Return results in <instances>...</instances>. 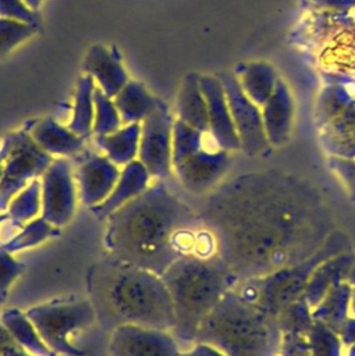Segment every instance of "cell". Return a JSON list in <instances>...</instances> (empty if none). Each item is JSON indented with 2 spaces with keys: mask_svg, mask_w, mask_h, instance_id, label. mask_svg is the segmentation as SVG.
<instances>
[{
  "mask_svg": "<svg viewBox=\"0 0 355 356\" xmlns=\"http://www.w3.org/2000/svg\"><path fill=\"white\" fill-rule=\"evenodd\" d=\"M106 222V254L161 275L184 254L194 253L202 220L163 182L150 185Z\"/></svg>",
  "mask_w": 355,
  "mask_h": 356,
  "instance_id": "cell-1",
  "label": "cell"
},
{
  "mask_svg": "<svg viewBox=\"0 0 355 356\" xmlns=\"http://www.w3.org/2000/svg\"><path fill=\"white\" fill-rule=\"evenodd\" d=\"M89 302L102 330L135 324L173 330L174 312L161 277L138 266L104 254L90 266L86 277Z\"/></svg>",
  "mask_w": 355,
  "mask_h": 356,
  "instance_id": "cell-2",
  "label": "cell"
},
{
  "mask_svg": "<svg viewBox=\"0 0 355 356\" xmlns=\"http://www.w3.org/2000/svg\"><path fill=\"white\" fill-rule=\"evenodd\" d=\"M232 273L217 256L184 254L160 275L174 312L173 335L182 343L195 342L205 317L220 302Z\"/></svg>",
  "mask_w": 355,
  "mask_h": 356,
  "instance_id": "cell-3",
  "label": "cell"
},
{
  "mask_svg": "<svg viewBox=\"0 0 355 356\" xmlns=\"http://www.w3.org/2000/svg\"><path fill=\"white\" fill-rule=\"evenodd\" d=\"M47 346L57 355L84 356L85 352L74 346L70 334L88 328L95 320V310L89 300L49 302L25 312Z\"/></svg>",
  "mask_w": 355,
  "mask_h": 356,
  "instance_id": "cell-4",
  "label": "cell"
},
{
  "mask_svg": "<svg viewBox=\"0 0 355 356\" xmlns=\"http://www.w3.org/2000/svg\"><path fill=\"white\" fill-rule=\"evenodd\" d=\"M11 136V152L0 179V213L7 210L10 200L32 179L42 177L53 161L52 154L33 140L29 131H18Z\"/></svg>",
  "mask_w": 355,
  "mask_h": 356,
  "instance_id": "cell-5",
  "label": "cell"
},
{
  "mask_svg": "<svg viewBox=\"0 0 355 356\" xmlns=\"http://www.w3.org/2000/svg\"><path fill=\"white\" fill-rule=\"evenodd\" d=\"M174 120L167 104L159 99L155 110L141 122L138 160L150 177L167 178L171 174Z\"/></svg>",
  "mask_w": 355,
  "mask_h": 356,
  "instance_id": "cell-6",
  "label": "cell"
},
{
  "mask_svg": "<svg viewBox=\"0 0 355 356\" xmlns=\"http://www.w3.org/2000/svg\"><path fill=\"white\" fill-rule=\"evenodd\" d=\"M40 217L60 228L74 216L77 207V184L71 164L65 159H53L42 174Z\"/></svg>",
  "mask_w": 355,
  "mask_h": 356,
  "instance_id": "cell-7",
  "label": "cell"
},
{
  "mask_svg": "<svg viewBox=\"0 0 355 356\" xmlns=\"http://www.w3.org/2000/svg\"><path fill=\"white\" fill-rule=\"evenodd\" d=\"M111 356H180V349L174 335L168 331L124 324L111 331Z\"/></svg>",
  "mask_w": 355,
  "mask_h": 356,
  "instance_id": "cell-8",
  "label": "cell"
},
{
  "mask_svg": "<svg viewBox=\"0 0 355 356\" xmlns=\"http://www.w3.org/2000/svg\"><path fill=\"white\" fill-rule=\"evenodd\" d=\"M118 175V165L106 156L85 159L74 174L81 202L88 207L100 204L111 193Z\"/></svg>",
  "mask_w": 355,
  "mask_h": 356,
  "instance_id": "cell-9",
  "label": "cell"
},
{
  "mask_svg": "<svg viewBox=\"0 0 355 356\" xmlns=\"http://www.w3.org/2000/svg\"><path fill=\"white\" fill-rule=\"evenodd\" d=\"M224 165V154L206 152L202 146L173 161V170L181 185L192 192L207 189L220 177Z\"/></svg>",
  "mask_w": 355,
  "mask_h": 356,
  "instance_id": "cell-10",
  "label": "cell"
},
{
  "mask_svg": "<svg viewBox=\"0 0 355 356\" xmlns=\"http://www.w3.org/2000/svg\"><path fill=\"white\" fill-rule=\"evenodd\" d=\"M150 178L146 167L138 159L129 161L120 170L111 193L100 204L90 207V211L97 220L107 218L117 209L143 193L149 188Z\"/></svg>",
  "mask_w": 355,
  "mask_h": 356,
  "instance_id": "cell-11",
  "label": "cell"
},
{
  "mask_svg": "<svg viewBox=\"0 0 355 356\" xmlns=\"http://www.w3.org/2000/svg\"><path fill=\"white\" fill-rule=\"evenodd\" d=\"M82 68L97 81L99 88L109 97H114L128 83V74L124 71L120 57L99 43L88 49Z\"/></svg>",
  "mask_w": 355,
  "mask_h": 356,
  "instance_id": "cell-12",
  "label": "cell"
},
{
  "mask_svg": "<svg viewBox=\"0 0 355 356\" xmlns=\"http://www.w3.org/2000/svg\"><path fill=\"white\" fill-rule=\"evenodd\" d=\"M28 131L33 140L49 154L74 156L84 147V138L50 117L38 120Z\"/></svg>",
  "mask_w": 355,
  "mask_h": 356,
  "instance_id": "cell-13",
  "label": "cell"
},
{
  "mask_svg": "<svg viewBox=\"0 0 355 356\" xmlns=\"http://www.w3.org/2000/svg\"><path fill=\"white\" fill-rule=\"evenodd\" d=\"M175 110L178 120L187 125L200 132H206L210 128L207 106L205 97L202 96V89L195 74H188L184 78V82L177 95Z\"/></svg>",
  "mask_w": 355,
  "mask_h": 356,
  "instance_id": "cell-14",
  "label": "cell"
},
{
  "mask_svg": "<svg viewBox=\"0 0 355 356\" xmlns=\"http://www.w3.org/2000/svg\"><path fill=\"white\" fill-rule=\"evenodd\" d=\"M1 324L10 332V335L15 339V342L29 352L33 356H58L54 350H52L47 343L43 341L36 327L26 316V313L19 309L10 307L6 309L0 316Z\"/></svg>",
  "mask_w": 355,
  "mask_h": 356,
  "instance_id": "cell-15",
  "label": "cell"
},
{
  "mask_svg": "<svg viewBox=\"0 0 355 356\" xmlns=\"http://www.w3.org/2000/svg\"><path fill=\"white\" fill-rule=\"evenodd\" d=\"M141 122L125 124L111 134L95 136L96 145L106 153V157L117 165H125L135 160L139 149Z\"/></svg>",
  "mask_w": 355,
  "mask_h": 356,
  "instance_id": "cell-16",
  "label": "cell"
},
{
  "mask_svg": "<svg viewBox=\"0 0 355 356\" xmlns=\"http://www.w3.org/2000/svg\"><path fill=\"white\" fill-rule=\"evenodd\" d=\"M113 102L120 113L121 122L132 124L142 122L155 110L159 99L152 96L141 82L128 81Z\"/></svg>",
  "mask_w": 355,
  "mask_h": 356,
  "instance_id": "cell-17",
  "label": "cell"
},
{
  "mask_svg": "<svg viewBox=\"0 0 355 356\" xmlns=\"http://www.w3.org/2000/svg\"><path fill=\"white\" fill-rule=\"evenodd\" d=\"M323 68L355 76V29L340 32L320 53Z\"/></svg>",
  "mask_w": 355,
  "mask_h": 356,
  "instance_id": "cell-18",
  "label": "cell"
},
{
  "mask_svg": "<svg viewBox=\"0 0 355 356\" xmlns=\"http://www.w3.org/2000/svg\"><path fill=\"white\" fill-rule=\"evenodd\" d=\"M93 78L90 75L79 76L77 82V93H75V106L72 120L68 124V128L81 138H88L92 134L93 128Z\"/></svg>",
  "mask_w": 355,
  "mask_h": 356,
  "instance_id": "cell-19",
  "label": "cell"
},
{
  "mask_svg": "<svg viewBox=\"0 0 355 356\" xmlns=\"http://www.w3.org/2000/svg\"><path fill=\"white\" fill-rule=\"evenodd\" d=\"M42 210V184L38 178L32 179L24 189H21L8 203V220L17 227H22L28 221L36 218Z\"/></svg>",
  "mask_w": 355,
  "mask_h": 356,
  "instance_id": "cell-20",
  "label": "cell"
},
{
  "mask_svg": "<svg viewBox=\"0 0 355 356\" xmlns=\"http://www.w3.org/2000/svg\"><path fill=\"white\" fill-rule=\"evenodd\" d=\"M58 234H60V228L52 225L42 217H36L28 221L26 224H24L21 227V231L15 236L8 239L7 242L0 243V248L10 253H14L26 248L36 246L43 241H46L47 238L56 236Z\"/></svg>",
  "mask_w": 355,
  "mask_h": 356,
  "instance_id": "cell-21",
  "label": "cell"
},
{
  "mask_svg": "<svg viewBox=\"0 0 355 356\" xmlns=\"http://www.w3.org/2000/svg\"><path fill=\"white\" fill-rule=\"evenodd\" d=\"M200 89L205 93L206 104H207V115H209V127L213 132V136L220 145H228L230 143V129L223 107V102L219 93V88L214 86V83L203 78L200 82Z\"/></svg>",
  "mask_w": 355,
  "mask_h": 356,
  "instance_id": "cell-22",
  "label": "cell"
},
{
  "mask_svg": "<svg viewBox=\"0 0 355 356\" xmlns=\"http://www.w3.org/2000/svg\"><path fill=\"white\" fill-rule=\"evenodd\" d=\"M93 106H95V115H93L92 134L95 136L107 135L120 128L121 125L120 113L114 102L99 86H95L93 89Z\"/></svg>",
  "mask_w": 355,
  "mask_h": 356,
  "instance_id": "cell-23",
  "label": "cell"
},
{
  "mask_svg": "<svg viewBox=\"0 0 355 356\" xmlns=\"http://www.w3.org/2000/svg\"><path fill=\"white\" fill-rule=\"evenodd\" d=\"M32 33L33 29L21 21L0 19V57L6 56Z\"/></svg>",
  "mask_w": 355,
  "mask_h": 356,
  "instance_id": "cell-24",
  "label": "cell"
},
{
  "mask_svg": "<svg viewBox=\"0 0 355 356\" xmlns=\"http://www.w3.org/2000/svg\"><path fill=\"white\" fill-rule=\"evenodd\" d=\"M26 266L13 257V253L0 248V298L6 299L11 284L24 273Z\"/></svg>",
  "mask_w": 355,
  "mask_h": 356,
  "instance_id": "cell-25",
  "label": "cell"
},
{
  "mask_svg": "<svg viewBox=\"0 0 355 356\" xmlns=\"http://www.w3.org/2000/svg\"><path fill=\"white\" fill-rule=\"evenodd\" d=\"M0 14L10 18H17L21 22H33L35 15L25 6H22L21 0H0Z\"/></svg>",
  "mask_w": 355,
  "mask_h": 356,
  "instance_id": "cell-26",
  "label": "cell"
},
{
  "mask_svg": "<svg viewBox=\"0 0 355 356\" xmlns=\"http://www.w3.org/2000/svg\"><path fill=\"white\" fill-rule=\"evenodd\" d=\"M21 348L0 321V356H22Z\"/></svg>",
  "mask_w": 355,
  "mask_h": 356,
  "instance_id": "cell-27",
  "label": "cell"
},
{
  "mask_svg": "<svg viewBox=\"0 0 355 356\" xmlns=\"http://www.w3.org/2000/svg\"><path fill=\"white\" fill-rule=\"evenodd\" d=\"M180 356H226V355L212 345L196 342V345L191 350L182 352L180 353Z\"/></svg>",
  "mask_w": 355,
  "mask_h": 356,
  "instance_id": "cell-28",
  "label": "cell"
},
{
  "mask_svg": "<svg viewBox=\"0 0 355 356\" xmlns=\"http://www.w3.org/2000/svg\"><path fill=\"white\" fill-rule=\"evenodd\" d=\"M11 146H13V136L11 134L7 135L3 140V145L0 147V179H1V175H3V171H4V165H6V160L11 152Z\"/></svg>",
  "mask_w": 355,
  "mask_h": 356,
  "instance_id": "cell-29",
  "label": "cell"
},
{
  "mask_svg": "<svg viewBox=\"0 0 355 356\" xmlns=\"http://www.w3.org/2000/svg\"><path fill=\"white\" fill-rule=\"evenodd\" d=\"M32 8H36V7H39V3H40V0H25Z\"/></svg>",
  "mask_w": 355,
  "mask_h": 356,
  "instance_id": "cell-30",
  "label": "cell"
},
{
  "mask_svg": "<svg viewBox=\"0 0 355 356\" xmlns=\"http://www.w3.org/2000/svg\"><path fill=\"white\" fill-rule=\"evenodd\" d=\"M7 220H8V214H7V211L0 213V224H1V222H6Z\"/></svg>",
  "mask_w": 355,
  "mask_h": 356,
  "instance_id": "cell-31",
  "label": "cell"
},
{
  "mask_svg": "<svg viewBox=\"0 0 355 356\" xmlns=\"http://www.w3.org/2000/svg\"><path fill=\"white\" fill-rule=\"evenodd\" d=\"M22 356H33V355H31L29 352H26V350L24 349V352H22Z\"/></svg>",
  "mask_w": 355,
  "mask_h": 356,
  "instance_id": "cell-32",
  "label": "cell"
},
{
  "mask_svg": "<svg viewBox=\"0 0 355 356\" xmlns=\"http://www.w3.org/2000/svg\"><path fill=\"white\" fill-rule=\"evenodd\" d=\"M4 300H6V299H4V298H0V306H1V305H3V303H4Z\"/></svg>",
  "mask_w": 355,
  "mask_h": 356,
  "instance_id": "cell-33",
  "label": "cell"
}]
</instances>
